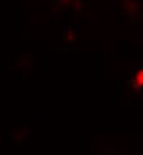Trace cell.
I'll list each match as a JSON object with an SVG mask.
<instances>
[{"label": "cell", "mask_w": 143, "mask_h": 155, "mask_svg": "<svg viewBox=\"0 0 143 155\" xmlns=\"http://www.w3.org/2000/svg\"><path fill=\"white\" fill-rule=\"evenodd\" d=\"M131 85L133 89H143V67L131 73Z\"/></svg>", "instance_id": "1"}]
</instances>
